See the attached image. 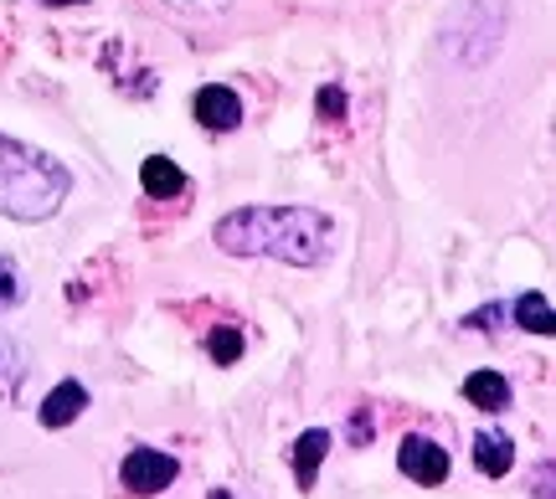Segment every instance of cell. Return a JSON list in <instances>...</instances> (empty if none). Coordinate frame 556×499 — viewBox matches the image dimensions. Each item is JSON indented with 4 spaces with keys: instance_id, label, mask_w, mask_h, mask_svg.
Wrapping results in <instances>:
<instances>
[{
    "instance_id": "cell-1",
    "label": "cell",
    "mask_w": 556,
    "mask_h": 499,
    "mask_svg": "<svg viewBox=\"0 0 556 499\" xmlns=\"http://www.w3.org/2000/svg\"><path fill=\"white\" fill-rule=\"evenodd\" d=\"M336 221L319 206H242L212 227L227 258H274L289 268H319L330 253Z\"/></svg>"
},
{
    "instance_id": "cell-2",
    "label": "cell",
    "mask_w": 556,
    "mask_h": 499,
    "mask_svg": "<svg viewBox=\"0 0 556 499\" xmlns=\"http://www.w3.org/2000/svg\"><path fill=\"white\" fill-rule=\"evenodd\" d=\"M73 196V170L52 161L47 150L0 135V217L11 221H47Z\"/></svg>"
},
{
    "instance_id": "cell-3",
    "label": "cell",
    "mask_w": 556,
    "mask_h": 499,
    "mask_svg": "<svg viewBox=\"0 0 556 499\" xmlns=\"http://www.w3.org/2000/svg\"><path fill=\"white\" fill-rule=\"evenodd\" d=\"M500 37H505V0H469V5H458V16L448 21L443 52H448L458 67H484V62L500 52Z\"/></svg>"
},
{
    "instance_id": "cell-4",
    "label": "cell",
    "mask_w": 556,
    "mask_h": 499,
    "mask_svg": "<svg viewBox=\"0 0 556 499\" xmlns=\"http://www.w3.org/2000/svg\"><path fill=\"white\" fill-rule=\"evenodd\" d=\"M119 479H124V489L135 499H150V495H165L170 484L180 479V459L176 453H165V448H129L124 453V463H119Z\"/></svg>"
},
{
    "instance_id": "cell-5",
    "label": "cell",
    "mask_w": 556,
    "mask_h": 499,
    "mask_svg": "<svg viewBox=\"0 0 556 499\" xmlns=\"http://www.w3.org/2000/svg\"><path fill=\"white\" fill-rule=\"evenodd\" d=\"M191 114H197L201 129H212V135H232V129H242V93L238 88H227V82H206V88H197L191 93Z\"/></svg>"
},
{
    "instance_id": "cell-6",
    "label": "cell",
    "mask_w": 556,
    "mask_h": 499,
    "mask_svg": "<svg viewBox=\"0 0 556 499\" xmlns=\"http://www.w3.org/2000/svg\"><path fill=\"white\" fill-rule=\"evenodd\" d=\"M397 469L407 474L413 484H422V489H438V484L448 479V448L443 443H433V438H402V448H397Z\"/></svg>"
},
{
    "instance_id": "cell-7",
    "label": "cell",
    "mask_w": 556,
    "mask_h": 499,
    "mask_svg": "<svg viewBox=\"0 0 556 499\" xmlns=\"http://www.w3.org/2000/svg\"><path fill=\"white\" fill-rule=\"evenodd\" d=\"M139 191L150 201H180L191 191V176H186L170 155H144V161H139Z\"/></svg>"
},
{
    "instance_id": "cell-8",
    "label": "cell",
    "mask_w": 556,
    "mask_h": 499,
    "mask_svg": "<svg viewBox=\"0 0 556 499\" xmlns=\"http://www.w3.org/2000/svg\"><path fill=\"white\" fill-rule=\"evenodd\" d=\"M88 412V386L83 381H58L47 397H41V407H37V418H41V427H73V422Z\"/></svg>"
},
{
    "instance_id": "cell-9",
    "label": "cell",
    "mask_w": 556,
    "mask_h": 499,
    "mask_svg": "<svg viewBox=\"0 0 556 499\" xmlns=\"http://www.w3.org/2000/svg\"><path fill=\"white\" fill-rule=\"evenodd\" d=\"M289 459H294V484L309 495L319 479V463L330 459V433L325 427H304L294 438V448H289Z\"/></svg>"
},
{
    "instance_id": "cell-10",
    "label": "cell",
    "mask_w": 556,
    "mask_h": 499,
    "mask_svg": "<svg viewBox=\"0 0 556 499\" xmlns=\"http://www.w3.org/2000/svg\"><path fill=\"white\" fill-rule=\"evenodd\" d=\"M26 376H31V350H26L16 335L0 330V401L16 407L21 392H26Z\"/></svg>"
},
{
    "instance_id": "cell-11",
    "label": "cell",
    "mask_w": 556,
    "mask_h": 499,
    "mask_svg": "<svg viewBox=\"0 0 556 499\" xmlns=\"http://www.w3.org/2000/svg\"><path fill=\"white\" fill-rule=\"evenodd\" d=\"M475 469L484 479H505L510 469H516V443L505 438V433H479L475 438Z\"/></svg>"
},
{
    "instance_id": "cell-12",
    "label": "cell",
    "mask_w": 556,
    "mask_h": 499,
    "mask_svg": "<svg viewBox=\"0 0 556 499\" xmlns=\"http://www.w3.org/2000/svg\"><path fill=\"white\" fill-rule=\"evenodd\" d=\"M464 401L479 407V412H505L510 407V381L500 371H475V376H464Z\"/></svg>"
},
{
    "instance_id": "cell-13",
    "label": "cell",
    "mask_w": 556,
    "mask_h": 499,
    "mask_svg": "<svg viewBox=\"0 0 556 499\" xmlns=\"http://www.w3.org/2000/svg\"><path fill=\"white\" fill-rule=\"evenodd\" d=\"M510 315H516V324L526 330V335H552V330H556L552 299H546L541 289H531V294H520V299L510 304Z\"/></svg>"
},
{
    "instance_id": "cell-14",
    "label": "cell",
    "mask_w": 556,
    "mask_h": 499,
    "mask_svg": "<svg viewBox=\"0 0 556 499\" xmlns=\"http://www.w3.org/2000/svg\"><path fill=\"white\" fill-rule=\"evenodd\" d=\"M242 345H248V340H242V324H217V330L206 335V350H212V360H217V366H238Z\"/></svg>"
},
{
    "instance_id": "cell-15",
    "label": "cell",
    "mask_w": 556,
    "mask_h": 499,
    "mask_svg": "<svg viewBox=\"0 0 556 499\" xmlns=\"http://www.w3.org/2000/svg\"><path fill=\"white\" fill-rule=\"evenodd\" d=\"M21 299H26V273H21V263L11 253H0V315L16 309Z\"/></svg>"
},
{
    "instance_id": "cell-16",
    "label": "cell",
    "mask_w": 556,
    "mask_h": 499,
    "mask_svg": "<svg viewBox=\"0 0 556 499\" xmlns=\"http://www.w3.org/2000/svg\"><path fill=\"white\" fill-rule=\"evenodd\" d=\"M315 114H319V124H345L351 99H345V88H340V82H325V88L315 93Z\"/></svg>"
},
{
    "instance_id": "cell-17",
    "label": "cell",
    "mask_w": 556,
    "mask_h": 499,
    "mask_svg": "<svg viewBox=\"0 0 556 499\" xmlns=\"http://www.w3.org/2000/svg\"><path fill=\"white\" fill-rule=\"evenodd\" d=\"M500 320H505V304H484L475 315H464V330H495Z\"/></svg>"
},
{
    "instance_id": "cell-18",
    "label": "cell",
    "mask_w": 556,
    "mask_h": 499,
    "mask_svg": "<svg viewBox=\"0 0 556 499\" xmlns=\"http://www.w3.org/2000/svg\"><path fill=\"white\" fill-rule=\"evenodd\" d=\"M165 5H176V11H191V16H217V11H227L232 0H165Z\"/></svg>"
},
{
    "instance_id": "cell-19",
    "label": "cell",
    "mask_w": 556,
    "mask_h": 499,
    "mask_svg": "<svg viewBox=\"0 0 556 499\" xmlns=\"http://www.w3.org/2000/svg\"><path fill=\"white\" fill-rule=\"evenodd\" d=\"M371 433H377V427H371V412H366V407H356V418H351V448H366V443H371Z\"/></svg>"
},
{
    "instance_id": "cell-20",
    "label": "cell",
    "mask_w": 556,
    "mask_h": 499,
    "mask_svg": "<svg viewBox=\"0 0 556 499\" xmlns=\"http://www.w3.org/2000/svg\"><path fill=\"white\" fill-rule=\"evenodd\" d=\"M552 474H556V469H552V459H546V463L536 469V499H556V495H552Z\"/></svg>"
},
{
    "instance_id": "cell-21",
    "label": "cell",
    "mask_w": 556,
    "mask_h": 499,
    "mask_svg": "<svg viewBox=\"0 0 556 499\" xmlns=\"http://www.w3.org/2000/svg\"><path fill=\"white\" fill-rule=\"evenodd\" d=\"M41 5H52V11H62V5H88V0H41Z\"/></svg>"
},
{
    "instance_id": "cell-22",
    "label": "cell",
    "mask_w": 556,
    "mask_h": 499,
    "mask_svg": "<svg viewBox=\"0 0 556 499\" xmlns=\"http://www.w3.org/2000/svg\"><path fill=\"white\" fill-rule=\"evenodd\" d=\"M206 499H232V489H222V484H217V489H212V495H206Z\"/></svg>"
}]
</instances>
